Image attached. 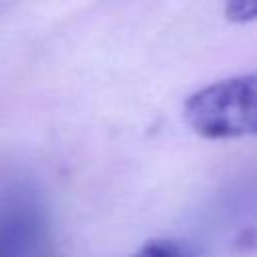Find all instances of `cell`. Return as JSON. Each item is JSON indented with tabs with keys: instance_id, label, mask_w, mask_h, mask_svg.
Segmentation results:
<instances>
[{
	"instance_id": "obj_2",
	"label": "cell",
	"mask_w": 257,
	"mask_h": 257,
	"mask_svg": "<svg viewBox=\"0 0 257 257\" xmlns=\"http://www.w3.org/2000/svg\"><path fill=\"white\" fill-rule=\"evenodd\" d=\"M48 235V205L38 185L16 171L0 173V257H34Z\"/></svg>"
},
{
	"instance_id": "obj_1",
	"label": "cell",
	"mask_w": 257,
	"mask_h": 257,
	"mask_svg": "<svg viewBox=\"0 0 257 257\" xmlns=\"http://www.w3.org/2000/svg\"><path fill=\"white\" fill-rule=\"evenodd\" d=\"M189 128L205 139L257 137V72L211 82L183 106Z\"/></svg>"
},
{
	"instance_id": "obj_3",
	"label": "cell",
	"mask_w": 257,
	"mask_h": 257,
	"mask_svg": "<svg viewBox=\"0 0 257 257\" xmlns=\"http://www.w3.org/2000/svg\"><path fill=\"white\" fill-rule=\"evenodd\" d=\"M131 257H191V253L183 245L173 241H151Z\"/></svg>"
},
{
	"instance_id": "obj_4",
	"label": "cell",
	"mask_w": 257,
	"mask_h": 257,
	"mask_svg": "<svg viewBox=\"0 0 257 257\" xmlns=\"http://www.w3.org/2000/svg\"><path fill=\"white\" fill-rule=\"evenodd\" d=\"M225 14L233 22L257 20V2H231V4H227Z\"/></svg>"
}]
</instances>
